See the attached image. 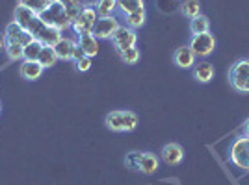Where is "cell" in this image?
Listing matches in <instances>:
<instances>
[{
  "instance_id": "obj_23",
  "label": "cell",
  "mask_w": 249,
  "mask_h": 185,
  "mask_svg": "<svg viewBox=\"0 0 249 185\" xmlns=\"http://www.w3.org/2000/svg\"><path fill=\"white\" fill-rule=\"evenodd\" d=\"M180 11L186 19H196L197 15H201V2L199 0H184L182 6H180Z\"/></svg>"
},
{
  "instance_id": "obj_20",
  "label": "cell",
  "mask_w": 249,
  "mask_h": 185,
  "mask_svg": "<svg viewBox=\"0 0 249 185\" xmlns=\"http://www.w3.org/2000/svg\"><path fill=\"white\" fill-rule=\"evenodd\" d=\"M145 21H147L145 10H140V11H134V13L124 15V26H128L132 30H140L145 24Z\"/></svg>"
},
{
  "instance_id": "obj_25",
  "label": "cell",
  "mask_w": 249,
  "mask_h": 185,
  "mask_svg": "<svg viewBox=\"0 0 249 185\" xmlns=\"http://www.w3.org/2000/svg\"><path fill=\"white\" fill-rule=\"evenodd\" d=\"M119 58H121V62L126 63V65H136V63L140 62L142 54H140V48H138V46H132V48H126V50L119 52Z\"/></svg>"
},
{
  "instance_id": "obj_10",
  "label": "cell",
  "mask_w": 249,
  "mask_h": 185,
  "mask_svg": "<svg viewBox=\"0 0 249 185\" xmlns=\"http://www.w3.org/2000/svg\"><path fill=\"white\" fill-rule=\"evenodd\" d=\"M119 28H121V24L115 17H99V21H97L91 33L97 39H112L114 33Z\"/></svg>"
},
{
  "instance_id": "obj_30",
  "label": "cell",
  "mask_w": 249,
  "mask_h": 185,
  "mask_svg": "<svg viewBox=\"0 0 249 185\" xmlns=\"http://www.w3.org/2000/svg\"><path fill=\"white\" fill-rule=\"evenodd\" d=\"M86 54H84V50L78 46V43H76V48H74V52H73V62H78L80 58H84Z\"/></svg>"
},
{
  "instance_id": "obj_31",
  "label": "cell",
  "mask_w": 249,
  "mask_h": 185,
  "mask_svg": "<svg viewBox=\"0 0 249 185\" xmlns=\"http://www.w3.org/2000/svg\"><path fill=\"white\" fill-rule=\"evenodd\" d=\"M6 50V37H4V33L0 31V52Z\"/></svg>"
},
{
  "instance_id": "obj_19",
  "label": "cell",
  "mask_w": 249,
  "mask_h": 185,
  "mask_svg": "<svg viewBox=\"0 0 249 185\" xmlns=\"http://www.w3.org/2000/svg\"><path fill=\"white\" fill-rule=\"evenodd\" d=\"M93 8L99 17H114L115 10H119L117 0H97Z\"/></svg>"
},
{
  "instance_id": "obj_32",
  "label": "cell",
  "mask_w": 249,
  "mask_h": 185,
  "mask_svg": "<svg viewBox=\"0 0 249 185\" xmlns=\"http://www.w3.org/2000/svg\"><path fill=\"white\" fill-rule=\"evenodd\" d=\"M244 135H246V137H249V119L244 123Z\"/></svg>"
},
{
  "instance_id": "obj_18",
  "label": "cell",
  "mask_w": 249,
  "mask_h": 185,
  "mask_svg": "<svg viewBox=\"0 0 249 185\" xmlns=\"http://www.w3.org/2000/svg\"><path fill=\"white\" fill-rule=\"evenodd\" d=\"M43 46L45 45L41 41H37V39H32L30 43H26L22 46V62H37Z\"/></svg>"
},
{
  "instance_id": "obj_5",
  "label": "cell",
  "mask_w": 249,
  "mask_h": 185,
  "mask_svg": "<svg viewBox=\"0 0 249 185\" xmlns=\"http://www.w3.org/2000/svg\"><path fill=\"white\" fill-rule=\"evenodd\" d=\"M229 159L234 167H238L240 170L249 172V137L242 135V137H236L231 143Z\"/></svg>"
},
{
  "instance_id": "obj_9",
  "label": "cell",
  "mask_w": 249,
  "mask_h": 185,
  "mask_svg": "<svg viewBox=\"0 0 249 185\" xmlns=\"http://www.w3.org/2000/svg\"><path fill=\"white\" fill-rule=\"evenodd\" d=\"M110 41H112L115 50L123 52V50H126V48L136 46V43H138V33H136V30L128 28V26H121V28L114 33V37H112Z\"/></svg>"
},
{
  "instance_id": "obj_1",
  "label": "cell",
  "mask_w": 249,
  "mask_h": 185,
  "mask_svg": "<svg viewBox=\"0 0 249 185\" xmlns=\"http://www.w3.org/2000/svg\"><path fill=\"white\" fill-rule=\"evenodd\" d=\"M13 21L17 22V24H21L22 28L28 31L34 39L41 41L43 45H49V46H54V45L63 37L62 30L49 26V24L41 19V15H37L36 11L28 10V8H24L21 4L13 11Z\"/></svg>"
},
{
  "instance_id": "obj_4",
  "label": "cell",
  "mask_w": 249,
  "mask_h": 185,
  "mask_svg": "<svg viewBox=\"0 0 249 185\" xmlns=\"http://www.w3.org/2000/svg\"><path fill=\"white\" fill-rule=\"evenodd\" d=\"M229 83L236 92L249 94V60H238L229 69Z\"/></svg>"
},
{
  "instance_id": "obj_2",
  "label": "cell",
  "mask_w": 249,
  "mask_h": 185,
  "mask_svg": "<svg viewBox=\"0 0 249 185\" xmlns=\"http://www.w3.org/2000/svg\"><path fill=\"white\" fill-rule=\"evenodd\" d=\"M124 167L128 170L151 176L160 169V155L153 152H128L124 155Z\"/></svg>"
},
{
  "instance_id": "obj_12",
  "label": "cell",
  "mask_w": 249,
  "mask_h": 185,
  "mask_svg": "<svg viewBox=\"0 0 249 185\" xmlns=\"http://www.w3.org/2000/svg\"><path fill=\"white\" fill-rule=\"evenodd\" d=\"M160 159L166 165H180L184 159V148L178 143H167L160 150Z\"/></svg>"
},
{
  "instance_id": "obj_16",
  "label": "cell",
  "mask_w": 249,
  "mask_h": 185,
  "mask_svg": "<svg viewBox=\"0 0 249 185\" xmlns=\"http://www.w3.org/2000/svg\"><path fill=\"white\" fill-rule=\"evenodd\" d=\"M43 71H45V67H43L39 62H22L21 63V76L24 80H28V82L39 80Z\"/></svg>"
},
{
  "instance_id": "obj_33",
  "label": "cell",
  "mask_w": 249,
  "mask_h": 185,
  "mask_svg": "<svg viewBox=\"0 0 249 185\" xmlns=\"http://www.w3.org/2000/svg\"><path fill=\"white\" fill-rule=\"evenodd\" d=\"M43 4H45V8H49V6H52V4H56V0H41Z\"/></svg>"
},
{
  "instance_id": "obj_24",
  "label": "cell",
  "mask_w": 249,
  "mask_h": 185,
  "mask_svg": "<svg viewBox=\"0 0 249 185\" xmlns=\"http://www.w3.org/2000/svg\"><path fill=\"white\" fill-rule=\"evenodd\" d=\"M117 6L124 15H128L134 11L145 10V0H117Z\"/></svg>"
},
{
  "instance_id": "obj_13",
  "label": "cell",
  "mask_w": 249,
  "mask_h": 185,
  "mask_svg": "<svg viewBox=\"0 0 249 185\" xmlns=\"http://www.w3.org/2000/svg\"><path fill=\"white\" fill-rule=\"evenodd\" d=\"M173 63H175L178 69H194V65L197 63V56L186 45V46H180V48L175 50V54H173Z\"/></svg>"
},
{
  "instance_id": "obj_14",
  "label": "cell",
  "mask_w": 249,
  "mask_h": 185,
  "mask_svg": "<svg viewBox=\"0 0 249 185\" xmlns=\"http://www.w3.org/2000/svg\"><path fill=\"white\" fill-rule=\"evenodd\" d=\"M52 48H54V52H56L58 60H63V62H73V52H74V48H76V41L71 39V37H62V39L56 43Z\"/></svg>"
},
{
  "instance_id": "obj_34",
  "label": "cell",
  "mask_w": 249,
  "mask_h": 185,
  "mask_svg": "<svg viewBox=\"0 0 249 185\" xmlns=\"http://www.w3.org/2000/svg\"><path fill=\"white\" fill-rule=\"evenodd\" d=\"M0 113H2V102H0Z\"/></svg>"
},
{
  "instance_id": "obj_3",
  "label": "cell",
  "mask_w": 249,
  "mask_h": 185,
  "mask_svg": "<svg viewBox=\"0 0 249 185\" xmlns=\"http://www.w3.org/2000/svg\"><path fill=\"white\" fill-rule=\"evenodd\" d=\"M106 123V128L110 132H115V134H123V132H134L140 119L134 111H128V109H115V111H110L104 119Z\"/></svg>"
},
{
  "instance_id": "obj_17",
  "label": "cell",
  "mask_w": 249,
  "mask_h": 185,
  "mask_svg": "<svg viewBox=\"0 0 249 185\" xmlns=\"http://www.w3.org/2000/svg\"><path fill=\"white\" fill-rule=\"evenodd\" d=\"M78 46L84 50V54L88 58H95L99 54V39L95 37L93 33H84V35H78Z\"/></svg>"
},
{
  "instance_id": "obj_28",
  "label": "cell",
  "mask_w": 249,
  "mask_h": 185,
  "mask_svg": "<svg viewBox=\"0 0 249 185\" xmlns=\"http://www.w3.org/2000/svg\"><path fill=\"white\" fill-rule=\"evenodd\" d=\"M91 60H93V58H88V56H84V58H80L78 62H74V67H76V71H78V72H88L89 69H91Z\"/></svg>"
},
{
  "instance_id": "obj_21",
  "label": "cell",
  "mask_w": 249,
  "mask_h": 185,
  "mask_svg": "<svg viewBox=\"0 0 249 185\" xmlns=\"http://www.w3.org/2000/svg\"><path fill=\"white\" fill-rule=\"evenodd\" d=\"M190 31H192V35L210 31V19H208L207 15H203V13L197 15L196 19H192V21H190Z\"/></svg>"
},
{
  "instance_id": "obj_29",
  "label": "cell",
  "mask_w": 249,
  "mask_h": 185,
  "mask_svg": "<svg viewBox=\"0 0 249 185\" xmlns=\"http://www.w3.org/2000/svg\"><path fill=\"white\" fill-rule=\"evenodd\" d=\"M78 2H82V0H56V4H60L63 10H65V8H69V6L78 4Z\"/></svg>"
},
{
  "instance_id": "obj_22",
  "label": "cell",
  "mask_w": 249,
  "mask_h": 185,
  "mask_svg": "<svg viewBox=\"0 0 249 185\" xmlns=\"http://www.w3.org/2000/svg\"><path fill=\"white\" fill-rule=\"evenodd\" d=\"M37 62L41 63L45 69H51V67H54V65L58 63V56H56V52H54V48H52V46L45 45V46L41 48V54H39Z\"/></svg>"
},
{
  "instance_id": "obj_7",
  "label": "cell",
  "mask_w": 249,
  "mask_h": 185,
  "mask_svg": "<svg viewBox=\"0 0 249 185\" xmlns=\"http://www.w3.org/2000/svg\"><path fill=\"white\" fill-rule=\"evenodd\" d=\"M194 54L197 56V58H208L214 48H216V37H214V33H197V35H192V39H190V45H188Z\"/></svg>"
},
{
  "instance_id": "obj_27",
  "label": "cell",
  "mask_w": 249,
  "mask_h": 185,
  "mask_svg": "<svg viewBox=\"0 0 249 185\" xmlns=\"http://www.w3.org/2000/svg\"><path fill=\"white\" fill-rule=\"evenodd\" d=\"M19 4H21V6H24V8H28V10L36 11L37 15H41L43 11L47 10L41 0H19Z\"/></svg>"
},
{
  "instance_id": "obj_8",
  "label": "cell",
  "mask_w": 249,
  "mask_h": 185,
  "mask_svg": "<svg viewBox=\"0 0 249 185\" xmlns=\"http://www.w3.org/2000/svg\"><path fill=\"white\" fill-rule=\"evenodd\" d=\"M41 19L49 26L52 28H58V30H67V28H71V21L67 19V15H65V10H63L60 4H52L49 6L47 10L41 13Z\"/></svg>"
},
{
  "instance_id": "obj_11",
  "label": "cell",
  "mask_w": 249,
  "mask_h": 185,
  "mask_svg": "<svg viewBox=\"0 0 249 185\" xmlns=\"http://www.w3.org/2000/svg\"><path fill=\"white\" fill-rule=\"evenodd\" d=\"M4 37H6V43H17V45H22V46L34 39L30 33L24 30L21 24H17L15 21H11L10 24L6 26Z\"/></svg>"
},
{
  "instance_id": "obj_26",
  "label": "cell",
  "mask_w": 249,
  "mask_h": 185,
  "mask_svg": "<svg viewBox=\"0 0 249 185\" xmlns=\"http://www.w3.org/2000/svg\"><path fill=\"white\" fill-rule=\"evenodd\" d=\"M6 54L11 62H19L22 60V45L17 43H6Z\"/></svg>"
},
{
  "instance_id": "obj_15",
  "label": "cell",
  "mask_w": 249,
  "mask_h": 185,
  "mask_svg": "<svg viewBox=\"0 0 249 185\" xmlns=\"http://www.w3.org/2000/svg\"><path fill=\"white\" fill-rule=\"evenodd\" d=\"M194 78L197 80L199 83H208L212 82V78H214V74H216V71H214V65L210 62H207V60H201V62H197L196 65H194Z\"/></svg>"
},
{
  "instance_id": "obj_6",
  "label": "cell",
  "mask_w": 249,
  "mask_h": 185,
  "mask_svg": "<svg viewBox=\"0 0 249 185\" xmlns=\"http://www.w3.org/2000/svg\"><path fill=\"white\" fill-rule=\"evenodd\" d=\"M99 21V15H97V11H95L93 6H86L82 11H80V15L76 17L71 24V28L76 35H84V33H91L95 28V24Z\"/></svg>"
}]
</instances>
